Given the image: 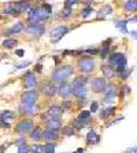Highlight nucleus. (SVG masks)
<instances>
[{
    "label": "nucleus",
    "instance_id": "6e6552de",
    "mask_svg": "<svg viewBox=\"0 0 137 153\" xmlns=\"http://www.w3.org/2000/svg\"><path fill=\"white\" fill-rule=\"evenodd\" d=\"M58 91H59V84H56L52 80L42 83L41 85V93L45 97H48V98H53L55 95H58Z\"/></svg>",
    "mask_w": 137,
    "mask_h": 153
},
{
    "label": "nucleus",
    "instance_id": "a211bd4d",
    "mask_svg": "<svg viewBox=\"0 0 137 153\" xmlns=\"http://www.w3.org/2000/svg\"><path fill=\"white\" fill-rule=\"evenodd\" d=\"M116 109H118V108H116L115 105H110V106H105L104 109H100V111H99V117H100V120H108L110 117H113L114 114H115Z\"/></svg>",
    "mask_w": 137,
    "mask_h": 153
},
{
    "label": "nucleus",
    "instance_id": "a19ab883",
    "mask_svg": "<svg viewBox=\"0 0 137 153\" xmlns=\"http://www.w3.org/2000/svg\"><path fill=\"white\" fill-rule=\"evenodd\" d=\"M32 65V62L30 61H22V62H18V64H15V71H19V69H25L28 68V66H30Z\"/></svg>",
    "mask_w": 137,
    "mask_h": 153
},
{
    "label": "nucleus",
    "instance_id": "0eeeda50",
    "mask_svg": "<svg viewBox=\"0 0 137 153\" xmlns=\"http://www.w3.org/2000/svg\"><path fill=\"white\" fill-rule=\"evenodd\" d=\"M37 85V77L36 73L32 71L25 72L22 76V88L23 90H30V88H36Z\"/></svg>",
    "mask_w": 137,
    "mask_h": 153
},
{
    "label": "nucleus",
    "instance_id": "bb28decb",
    "mask_svg": "<svg viewBox=\"0 0 137 153\" xmlns=\"http://www.w3.org/2000/svg\"><path fill=\"white\" fill-rule=\"evenodd\" d=\"M63 127L62 120L60 119H48L45 121V128H51V130H60Z\"/></svg>",
    "mask_w": 137,
    "mask_h": 153
},
{
    "label": "nucleus",
    "instance_id": "1a4fd4ad",
    "mask_svg": "<svg viewBox=\"0 0 137 153\" xmlns=\"http://www.w3.org/2000/svg\"><path fill=\"white\" fill-rule=\"evenodd\" d=\"M25 32H26V35L30 36V37H41L45 33V24L40 22L37 25H28L25 28Z\"/></svg>",
    "mask_w": 137,
    "mask_h": 153
},
{
    "label": "nucleus",
    "instance_id": "39448f33",
    "mask_svg": "<svg viewBox=\"0 0 137 153\" xmlns=\"http://www.w3.org/2000/svg\"><path fill=\"white\" fill-rule=\"evenodd\" d=\"M34 121L32 119H22L21 121H18L14 127V131L18 135H25V134H30L32 130L34 128Z\"/></svg>",
    "mask_w": 137,
    "mask_h": 153
},
{
    "label": "nucleus",
    "instance_id": "2f4dec72",
    "mask_svg": "<svg viewBox=\"0 0 137 153\" xmlns=\"http://www.w3.org/2000/svg\"><path fill=\"white\" fill-rule=\"evenodd\" d=\"M95 13V10H93V7H92L91 4H85L84 7H82V10H81V13H80V15H81V18L82 19H88V18H91V15Z\"/></svg>",
    "mask_w": 137,
    "mask_h": 153
},
{
    "label": "nucleus",
    "instance_id": "603ef678",
    "mask_svg": "<svg viewBox=\"0 0 137 153\" xmlns=\"http://www.w3.org/2000/svg\"><path fill=\"white\" fill-rule=\"evenodd\" d=\"M123 153H137V145H133L130 148H127V149H125Z\"/></svg>",
    "mask_w": 137,
    "mask_h": 153
},
{
    "label": "nucleus",
    "instance_id": "bf43d9fd",
    "mask_svg": "<svg viewBox=\"0 0 137 153\" xmlns=\"http://www.w3.org/2000/svg\"><path fill=\"white\" fill-rule=\"evenodd\" d=\"M129 22H132V24H134V22H137V14H134L133 17H130L129 19H127Z\"/></svg>",
    "mask_w": 137,
    "mask_h": 153
},
{
    "label": "nucleus",
    "instance_id": "3c124183",
    "mask_svg": "<svg viewBox=\"0 0 137 153\" xmlns=\"http://www.w3.org/2000/svg\"><path fill=\"white\" fill-rule=\"evenodd\" d=\"M22 143H26V138H25L23 135H19V138L15 141V145H22Z\"/></svg>",
    "mask_w": 137,
    "mask_h": 153
},
{
    "label": "nucleus",
    "instance_id": "f8f14e48",
    "mask_svg": "<svg viewBox=\"0 0 137 153\" xmlns=\"http://www.w3.org/2000/svg\"><path fill=\"white\" fill-rule=\"evenodd\" d=\"M23 30H25V24L22 21H17L12 26H10L8 29H6L1 35L6 36V37H11V36H15V35H21Z\"/></svg>",
    "mask_w": 137,
    "mask_h": 153
},
{
    "label": "nucleus",
    "instance_id": "20e7f679",
    "mask_svg": "<svg viewBox=\"0 0 137 153\" xmlns=\"http://www.w3.org/2000/svg\"><path fill=\"white\" fill-rule=\"evenodd\" d=\"M71 29H73V28H70L69 25H58V26H55V28H52V29H51V32H49L51 43H52V44H55V43L60 42V40L63 39L67 33L70 32Z\"/></svg>",
    "mask_w": 137,
    "mask_h": 153
},
{
    "label": "nucleus",
    "instance_id": "aec40b11",
    "mask_svg": "<svg viewBox=\"0 0 137 153\" xmlns=\"http://www.w3.org/2000/svg\"><path fill=\"white\" fill-rule=\"evenodd\" d=\"M122 8L125 14H137V0H123Z\"/></svg>",
    "mask_w": 137,
    "mask_h": 153
},
{
    "label": "nucleus",
    "instance_id": "b1692460",
    "mask_svg": "<svg viewBox=\"0 0 137 153\" xmlns=\"http://www.w3.org/2000/svg\"><path fill=\"white\" fill-rule=\"evenodd\" d=\"M71 88H73V94L75 98L86 97V94H88V85H73L71 84Z\"/></svg>",
    "mask_w": 137,
    "mask_h": 153
},
{
    "label": "nucleus",
    "instance_id": "09e8293b",
    "mask_svg": "<svg viewBox=\"0 0 137 153\" xmlns=\"http://www.w3.org/2000/svg\"><path fill=\"white\" fill-rule=\"evenodd\" d=\"M122 120H125V116H119V117L114 119L113 121H110L108 124H107V127H110V126H114V124H118V123H119V121H122Z\"/></svg>",
    "mask_w": 137,
    "mask_h": 153
},
{
    "label": "nucleus",
    "instance_id": "5fc2aeb1",
    "mask_svg": "<svg viewBox=\"0 0 137 153\" xmlns=\"http://www.w3.org/2000/svg\"><path fill=\"white\" fill-rule=\"evenodd\" d=\"M129 36L132 37V39H134L137 42V30H136V29H132V30H129Z\"/></svg>",
    "mask_w": 137,
    "mask_h": 153
},
{
    "label": "nucleus",
    "instance_id": "f704fd0d",
    "mask_svg": "<svg viewBox=\"0 0 137 153\" xmlns=\"http://www.w3.org/2000/svg\"><path fill=\"white\" fill-rule=\"evenodd\" d=\"M119 88L121 90H119V94H118V95H119L121 100H123L125 97H127L130 93H132V87H130L129 84H122Z\"/></svg>",
    "mask_w": 137,
    "mask_h": 153
},
{
    "label": "nucleus",
    "instance_id": "e433bc0d",
    "mask_svg": "<svg viewBox=\"0 0 137 153\" xmlns=\"http://www.w3.org/2000/svg\"><path fill=\"white\" fill-rule=\"evenodd\" d=\"M133 71H134V68H133V66H132V68H129V66H127V68L125 69V71H123V72H121L119 75H118V77H119L121 80H123V82H125V80H127V79H129L130 76H132V73H133Z\"/></svg>",
    "mask_w": 137,
    "mask_h": 153
},
{
    "label": "nucleus",
    "instance_id": "7ed1b4c3",
    "mask_svg": "<svg viewBox=\"0 0 137 153\" xmlns=\"http://www.w3.org/2000/svg\"><path fill=\"white\" fill-rule=\"evenodd\" d=\"M78 71L84 75H92L96 71V61L92 55H81L80 59L77 62Z\"/></svg>",
    "mask_w": 137,
    "mask_h": 153
},
{
    "label": "nucleus",
    "instance_id": "c85d7f7f",
    "mask_svg": "<svg viewBox=\"0 0 137 153\" xmlns=\"http://www.w3.org/2000/svg\"><path fill=\"white\" fill-rule=\"evenodd\" d=\"M42 131H44V130H42L41 127L36 126V127L32 130V132L29 134V138L32 139V141H34V142H37L40 139H42Z\"/></svg>",
    "mask_w": 137,
    "mask_h": 153
},
{
    "label": "nucleus",
    "instance_id": "4d7b16f0",
    "mask_svg": "<svg viewBox=\"0 0 137 153\" xmlns=\"http://www.w3.org/2000/svg\"><path fill=\"white\" fill-rule=\"evenodd\" d=\"M10 145H11V143H10V142H7V143H4V145L0 146V153H4V152H6V149H7V148H8Z\"/></svg>",
    "mask_w": 137,
    "mask_h": 153
},
{
    "label": "nucleus",
    "instance_id": "052dcab7",
    "mask_svg": "<svg viewBox=\"0 0 137 153\" xmlns=\"http://www.w3.org/2000/svg\"><path fill=\"white\" fill-rule=\"evenodd\" d=\"M73 153H85V148H78V149H75Z\"/></svg>",
    "mask_w": 137,
    "mask_h": 153
},
{
    "label": "nucleus",
    "instance_id": "de8ad7c7",
    "mask_svg": "<svg viewBox=\"0 0 137 153\" xmlns=\"http://www.w3.org/2000/svg\"><path fill=\"white\" fill-rule=\"evenodd\" d=\"M33 72H34V73H37V75H41L42 73V65L40 64H36L34 65V68H33Z\"/></svg>",
    "mask_w": 137,
    "mask_h": 153
},
{
    "label": "nucleus",
    "instance_id": "5701e85b",
    "mask_svg": "<svg viewBox=\"0 0 137 153\" xmlns=\"http://www.w3.org/2000/svg\"><path fill=\"white\" fill-rule=\"evenodd\" d=\"M15 119V112L14 111H0V121H3V123H12Z\"/></svg>",
    "mask_w": 137,
    "mask_h": 153
},
{
    "label": "nucleus",
    "instance_id": "f03ea898",
    "mask_svg": "<svg viewBox=\"0 0 137 153\" xmlns=\"http://www.w3.org/2000/svg\"><path fill=\"white\" fill-rule=\"evenodd\" d=\"M107 61H108L110 65H113L114 68L116 69V73H118V75L127 68V57L125 53H119V51L111 53L110 57L107 58Z\"/></svg>",
    "mask_w": 137,
    "mask_h": 153
},
{
    "label": "nucleus",
    "instance_id": "c9c22d12",
    "mask_svg": "<svg viewBox=\"0 0 137 153\" xmlns=\"http://www.w3.org/2000/svg\"><path fill=\"white\" fill-rule=\"evenodd\" d=\"M71 15H73V7L70 6H64L63 10L60 11V18H63V19H69Z\"/></svg>",
    "mask_w": 137,
    "mask_h": 153
},
{
    "label": "nucleus",
    "instance_id": "423d86ee",
    "mask_svg": "<svg viewBox=\"0 0 137 153\" xmlns=\"http://www.w3.org/2000/svg\"><path fill=\"white\" fill-rule=\"evenodd\" d=\"M89 87L93 93L99 94V93H103L107 87V79L104 76H95L93 79H91V82H89Z\"/></svg>",
    "mask_w": 137,
    "mask_h": 153
},
{
    "label": "nucleus",
    "instance_id": "79ce46f5",
    "mask_svg": "<svg viewBox=\"0 0 137 153\" xmlns=\"http://www.w3.org/2000/svg\"><path fill=\"white\" fill-rule=\"evenodd\" d=\"M77 117L80 119H91L92 117V112L89 109H84V111H81L80 113L77 114Z\"/></svg>",
    "mask_w": 137,
    "mask_h": 153
},
{
    "label": "nucleus",
    "instance_id": "cd10ccee",
    "mask_svg": "<svg viewBox=\"0 0 137 153\" xmlns=\"http://www.w3.org/2000/svg\"><path fill=\"white\" fill-rule=\"evenodd\" d=\"M89 83V77L88 75H77L73 79V82H71V84L73 85H88Z\"/></svg>",
    "mask_w": 137,
    "mask_h": 153
},
{
    "label": "nucleus",
    "instance_id": "37998d69",
    "mask_svg": "<svg viewBox=\"0 0 137 153\" xmlns=\"http://www.w3.org/2000/svg\"><path fill=\"white\" fill-rule=\"evenodd\" d=\"M104 105H107V106H110V105H114V102H115V97H104L102 101Z\"/></svg>",
    "mask_w": 137,
    "mask_h": 153
},
{
    "label": "nucleus",
    "instance_id": "58836bf2",
    "mask_svg": "<svg viewBox=\"0 0 137 153\" xmlns=\"http://www.w3.org/2000/svg\"><path fill=\"white\" fill-rule=\"evenodd\" d=\"M29 152L30 153H44V145H41V143H34V145L29 146Z\"/></svg>",
    "mask_w": 137,
    "mask_h": 153
},
{
    "label": "nucleus",
    "instance_id": "9b49d317",
    "mask_svg": "<svg viewBox=\"0 0 137 153\" xmlns=\"http://www.w3.org/2000/svg\"><path fill=\"white\" fill-rule=\"evenodd\" d=\"M18 113L21 116H33L39 113V106L37 103H21L18 106Z\"/></svg>",
    "mask_w": 137,
    "mask_h": 153
},
{
    "label": "nucleus",
    "instance_id": "e2e57ef3",
    "mask_svg": "<svg viewBox=\"0 0 137 153\" xmlns=\"http://www.w3.org/2000/svg\"><path fill=\"white\" fill-rule=\"evenodd\" d=\"M66 1H69V0H66Z\"/></svg>",
    "mask_w": 137,
    "mask_h": 153
},
{
    "label": "nucleus",
    "instance_id": "6e6d98bb",
    "mask_svg": "<svg viewBox=\"0 0 137 153\" xmlns=\"http://www.w3.org/2000/svg\"><path fill=\"white\" fill-rule=\"evenodd\" d=\"M111 43H113V37H108V39L103 40L100 44H104V46H111Z\"/></svg>",
    "mask_w": 137,
    "mask_h": 153
},
{
    "label": "nucleus",
    "instance_id": "393cba45",
    "mask_svg": "<svg viewBox=\"0 0 137 153\" xmlns=\"http://www.w3.org/2000/svg\"><path fill=\"white\" fill-rule=\"evenodd\" d=\"M127 24H129V21H127V19H115V21H114L115 28L118 29L121 33H123V35H129V30H127Z\"/></svg>",
    "mask_w": 137,
    "mask_h": 153
},
{
    "label": "nucleus",
    "instance_id": "6ab92c4d",
    "mask_svg": "<svg viewBox=\"0 0 137 153\" xmlns=\"http://www.w3.org/2000/svg\"><path fill=\"white\" fill-rule=\"evenodd\" d=\"M63 113H64V111L62 109L60 105H51L48 108V111H47V116L49 119H60L63 116Z\"/></svg>",
    "mask_w": 137,
    "mask_h": 153
},
{
    "label": "nucleus",
    "instance_id": "49530a36",
    "mask_svg": "<svg viewBox=\"0 0 137 153\" xmlns=\"http://www.w3.org/2000/svg\"><path fill=\"white\" fill-rule=\"evenodd\" d=\"M41 7L44 8V10H45L48 14H52V6H51L49 3H45V1H44V3L41 4Z\"/></svg>",
    "mask_w": 137,
    "mask_h": 153
},
{
    "label": "nucleus",
    "instance_id": "0e129e2a",
    "mask_svg": "<svg viewBox=\"0 0 137 153\" xmlns=\"http://www.w3.org/2000/svg\"><path fill=\"white\" fill-rule=\"evenodd\" d=\"M63 153H64V152H63Z\"/></svg>",
    "mask_w": 137,
    "mask_h": 153
},
{
    "label": "nucleus",
    "instance_id": "4be33fe9",
    "mask_svg": "<svg viewBox=\"0 0 137 153\" xmlns=\"http://www.w3.org/2000/svg\"><path fill=\"white\" fill-rule=\"evenodd\" d=\"M15 7H17V11L19 13V14H22V13H28L29 8L32 7V3H30V0H18V1H15Z\"/></svg>",
    "mask_w": 137,
    "mask_h": 153
},
{
    "label": "nucleus",
    "instance_id": "72a5a7b5",
    "mask_svg": "<svg viewBox=\"0 0 137 153\" xmlns=\"http://www.w3.org/2000/svg\"><path fill=\"white\" fill-rule=\"evenodd\" d=\"M60 131H62V135H64V137H75L77 135V130L73 127V126H67V127H62L60 128Z\"/></svg>",
    "mask_w": 137,
    "mask_h": 153
},
{
    "label": "nucleus",
    "instance_id": "ea45409f",
    "mask_svg": "<svg viewBox=\"0 0 137 153\" xmlns=\"http://www.w3.org/2000/svg\"><path fill=\"white\" fill-rule=\"evenodd\" d=\"M62 109H63L64 112H71V109H73V102H71L70 100H63V102H62Z\"/></svg>",
    "mask_w": 137,
    "mask_h": 153
},
{
    "label": "nucleus",
    "instance_id": "473e14b6",
    "mask_svg": "<svg viewBox=\"0 0 137 153\" xmlns=\"http://www.w3.org/2000/svg\"><path fill=\"white\" fill-rule=\"evenodd\" d=\"M113 53V48L111 46H104V44H100V51H99V57L100 59H107L110 57V54Z\"/></svg>",
    "mask_w": 137,
    "mask_h": 153
},
{
    "label": "nucleus",
    "instance_id": "4c0bfd02",
    "mask_svg": "<svg viewBox=\"0 0 137 153\" xmlns=\"http://www.w3.org/2000/svg\"><path fill=\"white\" fill-rule=\"evenodd\" d=\"M56 148H58V143L47 142V143H44V153H55Z\"/></svg>",
    "mask_w": 137,
    "mask_h": 153
},
{
    "label": "nucleus",
    "instance_id": "680f3d73",
    "mask_svg": "<svg viewBox=\"0 0 137 153\" xmlns=\"http://www.w3.org/2000/svg\"><path fill=\"white\" fill-rule=\"evenodd\" d=\"M81 1H85V3H88V1H91V0H81Z\"/></svg>",
    "mask_w": 137,
    "mask_h": 153
},
{
    "label": "nucleus",
    "instance_id": "13d9d810",
    "mask_svg": "<svg viewBox=\"0 0 137 153\" xmlns=\"http://www.w3.org/2000/svg\"><path fill=\"white\" fill-rule=\"evenodd\" d=\"M0 127L1 128H10L11 124L10 123H3V121H0Z\"/></svg>",
    "mask_w": 137,
    "mask_h": 153
},
{
    "label": "nucleus",
    "instance_id": "4468645a",
    "mask_svg": "<svg viewBox=\"0 0 137 153\" xmlns=\"http://www.w3.org/2000/svg\"><path fill=\"white\" fill-rule=\"evenodd\" d=\"M100 71H102V75L104 76L107 80H113V79H115L116 76H118L116 69L114 68L113 65H110L108 62H107V64H103L102 66H100Z\"/></svg>",
    "mask_w": 137,
    "mask_h": 153
},
{
    "label": "nucleus",
    "instance_id": "f257e3e1",
    "mask_svg": "<svg viewBox=\"0 0 137 153\" xmlns=\"http://www.w3.org/2000/svg\"><path fill=\"white\" fill-rule=\"evenodd\" d=\"M73 75H74V66L64 64L53 69L52 73H51V80L55 82L56 84H62V83H66Z\"/></svg>",
    "mask_w": 137,
    "mask_h": 153
},
{
    "label": "nucleus",
    "instance_id": "9d476101",
    "mask_svg": "<svg viewBox=\"0 0 137 153\" xmlns=\"http://www.w3.org/2000/svg\"><path fill=\"white\" fill-rule=\"evenodd\" d=\"M39 100V91L36 88L25 90L21 94V103H37Z\"/></svg>",
    "mask_w": 137,
    "mask_h": 153
},
{
    "label": "nucleus",
    "instance_id": "a18cd8bd",
    "mask_svg": "<svg viewBox=\"0 0 137 153\" xmlns=\"http://www.w3.org/2000/svg\"><path fill=\"white\" fill-rule=\"evenodd\" d=\"M17 153H29V146L26 145V143L18 145V152Z\"/></svg>",
    "mask_w": 137,
    "mask_h": 153
},
{
    "label": "nucleus",
    "instance_id": "c03bdc74",
    "mask_svg": "<svg viewBox=\"0 0 137 153\" xmlns=\"http://www.w3.org/2000/svg\"><path fill=\"white\" fill-rule=\"evenodd\" d=\"M89 111H91L92 113L99 112V102H97V101H92L91 105H89Z\"/></svg>",
    "mask_w": 137,
    "mask_h": 153
},
{
    "label": "nucleus",
    "instance_id": "a878e982",
    "mask_svg": "<svg viewBox=\"0 0 137 153\" xmlns=\"http://www.w3.org/2000/svg\"><path fill=\"white\" fill-rule=\"evenodd\" d=\"M1 14L4 15H11V17H17L19 15V13L17 11V7H15L14 3H7L1 10Z\"/></svg>",
    "mask_w": 137,
    "mask_h": 153
},
{
    "label": "nucleus",
    "instance_id": "c756f323",
    "mask_svg": "<svg viewBox=\"0 0 137 153\" xmlns=\"http://www.w3.org/2000/svg\"><path fill=\"white\" fill-rule=\"evenodd\" d=\"M18 46V40L17 39H12V37H7L1 42V47L6 48V50H12L15 47Z\"/></svg>",
    "mask_w": 137,
    "mask_h": 153
},
{
    "label": "nucleus",
    "instance_id": "7c9ffc66",
    "mask_svg": "<svg viewBox=\"0 0 137 153\" xmlns=\"http://www.w3.org/2000/svg\"><path fill=\"white\" fill-rule=\"evenodd\" d=\"M103 94H104V97H115L119 94V91H118V87H116L115 84H107V87H105V90L103 91Z\"/></svg>",
    "mask_w": 137,
    "mask_h": 153
},
{
    "label": "nucleus",
    "instance_id": "8fccbe9b",
    "mask_svg": "<svg viewBox=\"0 0 137 153\" xmlns=\"http://www.w3.org/2000/svg\"><path fill=\"white\" fill-rule=\"evenodd\" d=\"M86 102H88L86 97H81V98H77V103L80 105V106H84V105H85Z\"/></svg>",
    "mask_w": 137,
    "mask_h": 153
},
{
    "label": "nucleus",
    "instance_id": "ddd939ff",
    "mask_svg": "<svg viewBox=\"0 0 137 153\" xmlns=\"http://www.w3.org/2000/svg\"><path fill=\"white\" fill-rule=\"evenodd\" d=\"M100 139H102L100 134L96 132L93 128H89L88 132L85 134V142H86V145H89V146L99 145V143H100Z\"/></svg>",
    "mask_w": 137,
    "mask_h": 153
},
{
    "label": "nucleus",
    "instance_id": "dca6fc26",
    "mask_svg": "<svg viewBox=\"0 0 137 153\" xmlns=\"http://www.w3.org/2000/svg\"><path fill=\"white\" fill-rule=\"evenodd\" d=\"M60 138V132L59 130H51V128H45L42 131V139L47 142H56Z\"/></svg>",
    "mask_w": 137,
    "mask_h": 153
},
{
    "label": "nucleus",
    "instance_id": "2eb2a0df",
    "mask_svg": "<svg viewBox=\"0 0 137 153\" xmlns=\"http://www.w3.org/2000/svg\"><path fill=\"white\" fill-rule=\"evenodd\" d=\"M113 11H114V8L111 4H104V6H102V7L96 11V19L97 21H104L108 15L113 14Z\"/></svg>",
    "mask_w": 137,
    "mask_h": 153
},
{
    "label": "nucleus",
    "instance_id": "412c9836",
    "mask_svg": "<svg viewBox=\"0 0 137 153\" xmlns=\"http://www.w3.org/2000/svg\"><path fill=\"white\" fill-rule=\"evenodd\" d=\"M92 121V117L91 119H80V117H74L73 120H71V126H73L77 131H80V130H84V128L88 127V124Z\"/></svg>",
    "mask_w": 137,
    "mask_h": 153
},
{
    "label": "nucleus",
    "instance_id": "f3484780",
    "mask_svg": "<svg viewBox=\"0 0 137 153\" xmlns=\"http://www.w3.org/2000/svg\"><path fill=\"white\" fill-rule=\"evenodd\" d=\"M58 95H59L60 98H63V100H69L70 97H74L73 88H71V84H69L67 82L59 84V91H58Z\"/></svg>",
    "mask_w": 137,
    "mask_h": 153
},
{
    "label": "nucleus",
    "instance_id": "864d4df0",
    "mask_svg": "<svg viewBox=\"0 0 137 153\" xmlns=\"http://www.w3.org/2000/svg\"><path fill=\"white\" fill-rule=\"evenodd\" d=\"M15 55H17V57H19V58H22L25 55V50H23V48H18V50H15Z\"/></svg>",
    "mask_w": 137,
    "mask_h": 153
}]
</instances>
